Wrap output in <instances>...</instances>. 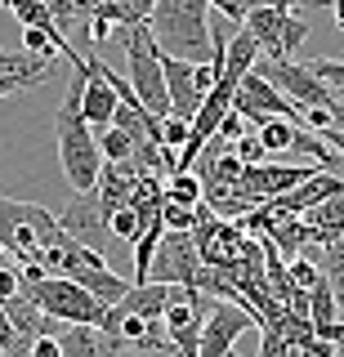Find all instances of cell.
Wrapping results in <instances>:
<instances>
[{
	"label": "cell",
	"mask_w": 344,
	"mask_h": 357,
	"mask_svg": "<svg viewBox=\"0 0 344 357\" xmlns=\"http://www.w3.org/2000/svg\"><path fill=\"white\" fill-rule=\"evenodd\" d=\"M161 67H165V89H170V112H174V116H188V121H193L197 107L206 103L202 85H197V63L161 54Z\"/></svg>",
	"instance_id": "obj_10"
},
{
	"label": "cell",
	"mask_w": 344,
	"mask_h": 357,
	"mask_svg": "<svg viewBox=\"0 0 344 357\" xmlns=\"http://www.w3.org/2000/svg\"><path fill=\"white\" fill-rule=\"evenodd\" d=\"M331 18H336V27L344 31V0H331Z\"/></svg>",
	"instance_id": "obj_35"
},
{
	"label": "cell",
	"mask_w": 344,
	"mask_h": 357,
	"mask_svg": "<svg viewBox=\"0 0 344 357\" xmlns=\"http://www.w3.org/2000/svg\"><path fill=\"white\" fill-rule=\"evenodd\" d=\"M210 9H215V14H224L228 22H246V5H241V0H210Z\"/></svg>",
	"instance_id": "obj_31"
},
{
	"label": "cell",
	"mask_w": 344,
	"mask_h": 357,
	"mask_svg": "<svg viewBox=\"0 0 344 357\" xmlns=\"http://www.w3.org/2000/svg\"><path fill=\"white\" fill-rule=\"evenodd\" d=\"M31 85H40L36 76H23V72H0V98L18 94V89H31Z\"/></svg>",
	"instance_id": "obj_29"
},
{
	"label": "cell",
	"mask_w": 344,
	"mask_h": 357,
	"mask_svg": "<svg viewBox=\"0 0 344 357\" xmlns=\"http://www.w3.org/2000/svg\"><path fill=\"white\" fill-rule=\"evenodd\" d=\"M188 134H193V121H188V116H174V112H170V116H161V148L165 152L184 148ZM174 161H179V156H174Z\"/></svg>",
	"instance_id": "obj_23"
},
{
	"label": "cell",
	"mask_w": 344,
	"mask_h": 357,
	"mask_svg": "<svg viewBox=\"0 0 344 357\" xmlns=\"http://www.w3.org/2000/svg\"><path fill=\"white\" fill-rule=\"evenodd\" d=\"M59 344H63V357H107L112 353L98 326H68L59 335Z\"/></svg>",
	"instance_id": "obj_14"
},
{
	"label": "cell",
	"mask_w": 344,
	"mask_h": 357,
	"mask_svg": "<svg viewBox=\"0 0 344 357\" xmlns=\"http://www.w3.org/2000/svg\"><path fill=\"white\" fill-rule=\"evenodd\" d=\"M299 121H304V126H308V130H317V134H327L331 126H336V112H331V107H304V116H299Z\"/></svg>",
	"instance_id": "obj_28"
},
{
	"label": "cell",
	"mask_w": 344,
	"mask_h": 357,
	"mask_svg": "<svg viewBox=\"0 0 344 357\" xmlns=\"http://www.w3.org/2000/svg\"><path fill=\"white\" fill-rule=\"evenodd\" d=\"M85 76H90V59L72 63L68 94H63L59 112H54V143H59V161H63V174H68L72 192H90V188H98V174H103L98 134H94L90 121H85V112H81Z\"/></svg>",
	"instance_id": "obj_1"
},
{
	"label": "cell",
	"mask_w": 344,
	"mask_h": 357,
	"mask_svg": "<svg viewBox=\"0 0 344 357\" xmlns=\"http://www.w3.org/2000/svg\"><path fill=\"white\" fill-rule=\"evenodd\" d=\"M250 326H255V308L232 304V299H215L202 321V353L197 357H228Z\"/></svg>",
	"instance_id": "obj_8"
},
{
	"label": "cell",
	"mask_w": 344,
	"mask_h": 357,
	"mask_svg": "<svg viewBox=\"0 0 344 357\" xmlns=\"http://www.w3.org/2000/svg\"><path fill=\"white\" fill-rule=\"evenodd\" d=\"M322 139H327V143H331V148H336V152L344 156V130H336V126H331L327 134H322Z\"/></svg>",
	"instance_id": "obj_34"
},
{
	"label": "cell",
	"mask_w": 344,
	"mask_h": 357,
	"mask_svg": "<svg viewBox=\"0 0 344 357\" xmlns=\"http://www.w3.org/2000/svg\"><path fill=\"white\" fill-rule=\"evenodd\" d=\"M336 308H340V299H336V286L327 282V273H322V282L317 286H308V317H313V326H331L336 321Z\"/></svg>",
	"instance_id": "obj_15"
},
{
	"label": "cell",
	"mask_w": 344,
	"mask_h": 357,
	"mask_svg": "<svg viewBox=\"0 0 344 357\" xmlns=\"http://www.w3.org/2000/svg\"><path fill=\"white\" fill-rule=\"evenodd\" d=\"M331 112H336V130H344V103H336Z\"/></svg>",
	"instance_id": "obj_36"
},
{
	"label": "cell",
	"mask_w": 344,
	"mask_h": 357,
	"mask_svg": "<svg viewBox=\"0 0 344 357\" xmlns=\"http://www.w3.org/2000/svg\"><path fill=\"white\" fill-rule=\"evenodd\" d=\"M0 357H14V353H9V349H0Z\"/></svg>",
	"instance_id": "obj_39"
},
{
	"label": "cell",
	"mask_w": 344,
	"mask_h": 357,
	"mask_svg": "<svg viewBox=\"0 0 344 357\" xmlns=\"http://www.w3.org/2000/svg\"><path fill=\"white\" fill-rule=\"evenodd\" d=\"M31 357H63V344L54 340V335H40V340L31 344Z\"/></svg>",
	"instance_id": "obj_32"
},
{
	"label": "cell",
	"mask_w": 344,
	"mask_h": 357,
	"mask_svg": "<svg viewBox=\"0 0 344 357\" xmlns=\"http://www.w3.org/2000/svg\"><path fill=\"white\" fill-rule=\"evenodd\" d=\"M286 277H291V286H295V290H308V286H317V282H322V264H313V259H291Z\"/></svg>",
	"instance_id": "obj_24"
},
{
	"label": "cell",
	"mask_w": 344,
	"mask_h": 357,
	"mask_svg": "<svg viewBox=\"0 0 344 357\" xmlns=\"http://www.w3.org/2000/svg\"><path fill=\"white\" fill-rule=\"evenodd\" d=\"M286 14H291V9L260 5V9H250V14H246V22H241V27H250V36L260 40L264 59H286V54H282V27H286Z\"/></svg>",
	"instance_id": "obj_12"
},
{
	"label": "cell",
	"mask_w": 344,
	"mask_h": 357,
	"mask_svg": "<svg viewBox=\"0 0 344 357\" xmlns=\"http://www.w3.org/2000/svg\"><path fill=\"white\" fill-rule=\"evenodd\" d=\"M117 40L126 45V72L130 85H135L139 103L152 112V116H170V89H165V67H161V50L152 40L148 22H135V27H117Z\"/></svg>",
	"instance_id": "obj_3"
},
{
	"label": "cell",
	"mask_w": 344,
	"mask_h": 357,
	"mask_svg": "<svg viewBox=\"0 0 344 357\" xmlns=\"http://www.w3.org/2000/svg\"><path fill=\"white\" fill-rule=\"evenodd\" d=\"M59 223L72 232L81 245H90V250H98V255H107V245L117 241V232H112V210L103 206V197L94 192H76L72 201H68V210L59 215Z\"/></svg>",
	"instance_id": "obj_7"
},
{
	"label": "cell",
	"mask_w": 344,
	"mask_h": 357,
	"mask_svg": "<svg viewBox=\"0 0 344 357\" xmlns=\"http://www.w3.org/2000/svg\"><path fill=\"white\" fill-rule=\"evenodd\" d=\"M295 357H322V353H313V349H295Z\"/></svg>",
	"instance_id": "obj_37"
},
{
	"label": "cell",
	"mask_w": 344,
	"mask_h": 357,
	"mask_svg": "<svg viewBox=\"0 0 344 357\" xmlns=\"http://www.w3.org/2000/svg\"><path fill=\"white\" fill-rule=\"evenodd\" d=\"M246 126H250V121H246V116H241V112H237V107H232V112H228V116H224V126H219V139H224V143H237V139H241V134H246Z\"/></svg>",
	"instance_id": "obj_30"
},
{
	"label": "cell",
	"mask_w": 344,
	"mask_h": 357,
	"mask_svg": "<svg viewBox=\"0 0 344 357\" xmlns=\"http://www.w3.org/2000/svg\"><path fill=\"white\" fill-rule=\"evenodd\" d=\"M117 107H121V94L117 85L107 81L103 72V59H90V76H85V94H81V112L94 130H107L117 121Z\"/></svg>",
	"instance_id": "obj_9"
},
{
	"label": "cell",
	"mask_w": 344,
	"mask_h": 357,
	"mask_svg": "<svg viewBox=\"0 0 344 357\" xmlns=\"http://www.w3.org/2000/svg\"><path fill=\"white\" fill-rule=\"evenodd\" d=\"M336 357H344V349H340V353H336Z\"/></svg>",
	"instance_id": "obj_40"
},
{
	"label": "cell",
	"mask_w": 344,
	"mask_h": 357,
	"mask_svg": "<svg viewBox=\"0 0 344 357\" xmlns=\"http://www.w3.org/2000/svg\"><path fill=\"white\" fill-rule=\"evenodd\" d=\"M98 148H103V161H135V139L117 126H107L98 134Z\"/></svg>",
	"instance_id": "obj_20"
},
{
	"label": "cell",
	"mask_w": 344,
	"mask_h": 357,
	"mask_svg": "<svg viewBox=\"0 0 344 357\" xmlns=\"http://www.w3.org/2000/svg\"><path fill=\"white\" fill-rule=\"evenodd\" d=\"M5 255H9V250H5V245H0V264H5Z\"/></svg>",
	"instance_id": "obj_38"
},
{
	"label": "cell",
	"mask_w": 344,
	"mask_h": 357,
	"mask_svg": "<svg viewBox=\"0 0 344 357\" xmlns=\"http://www.w3.org/2000/svg\"><path fill=\"white\" fill-rule=\"evenodd\" d=\"M264 59V50H260V40L250 36V27H232V36H228V54H224V81L232 85H241V76L255 72V63Z\"/></svg>",
	"instance_id": "obj_13"
},
{
	"label": "cell",
	"mask_w": 344,
	"mask_h": 357,
	"mask_svg": "<svg viewBox=\"0 0 344 357\" xmlns=\"http://www.w3.org/2000/svg\"><path fill=\"white\" fill-rule=\"evenodd\" d=\"M206 268L202 259V245H197L193 232H170L165 228V237L157 245V255H152V273L148 282H165V286H197V273Z\"/></svg>",
	"instance_id": "obj_6"
},
{
	"label": "cell",
	"mask_w": 344,
	"mask_h": 357,
	"mask_svg": "<svg viewBox=\"0 0 344 357\" xmlns=\"http://www.w3.org/2000/svg\"><path fill=\"white\" fill-rule=\"evenodd\" d=\"M317 335H327L331 344H340V349H344V321H331V326H322Z\"/></svg>",
	"instance_id": "obj_33"
},
{
	"label": "cell",
	"mask_w": 344,
	"mask_h": 357,
	"mask_svg": "<svg viewBox=\"0 0 344 357\" xmlns=\"http://www.w3.org/2000/svg\"><path fill=\"white\" fill-rule=\"evenodd\" d=\"M148 27L161 54L210 63V0H157Z\"/></svg>",
	"instance_id": "obj_2"
},
{
	"label": "cell",
	"mask_w": 344,
	"mask_h": 357,
	"mask_svg": "<svg viewBox=\"0 0 344 357\" xmlns=\"http://www.w3.org/2000/svg\"><path fill=\"white\" fill-rule=\"evenodd\" d=\"M255 357H295V344L286 340V335H277V331H264L260 353H255Z\"/></svg>",
	"instance_id": "obj_26"
},
{
	"label": "cell",
	"mask_w": 344,
	"mask_h": 357,
	"mask_svg": "<svg viewBox=\"0 0 344 357\" xmlns=\"http://www.w3.org/2000/svg\"><path fill=\"white\" fill-rule=\"evenodd\" d=\"M14 295H23V268L0 264V304H5V299H14Z\"/></svg>",
	"instance_id": "obj_27"
},
{
	"label": "cell",
	"mask_w": 344,
	"mask_h": 357,
	"mask_svg": "<svg viewBox=\"0 0 344 357\" xmlns=\"http://www.w3.org/2000/svg\"><path fill=\"white\" fill-rule=\"evenodd\" d=\"M143 228H148V223H143V215H139L135 206L112 210V232H117V241H130V245H135V241L143 237Z\"/></svg>",
	"instance_id": "obj_21"
},
{
	"label": "cell",
	"mask_w": 344,
	"mask_h": 357,
	"mask_svg": "<svg viewBox=\"0 0 344 357\" xmlns=\"http://www.w3.org/2000/svg\"><path fill=\"white\" fill-rule=\"evenodd\" d=\"M304 40H308V18L291 9V14H286V27H282V54L295 59V54L304 50Z\"/></svg>",
	"instance_id": "obj_22"
},
{
	"label": "cell",
	"mask_w": 344,
	"mask_h": 357,
	"mask_svg": "<svg viewBox=\"0 0 344 357\" xmlns=\"http://www.w3.org/2000/svg\"><path fill=\"white\" fill-rule=\"evenodd\" d=\"M304 232H308V245H317V250L331 245V241H340L344 237V192L327 197L313 210H304Z\"/></svg>",
	"instance_id": "obj_11"
},
{
	"label": "cell",
	"mask_w": 344,
	"mask_h": 357,
	"mask_svg": "<svg viewBox=\"0 0 344 357\" xmlns=\"http://www.w3.org/2000/svg\"><path fill=\"white\" fill-rule=\"evenodd\" d=\"M295 126L299 121H291V116H269L264 126H255V134H260V143L269 152H291L295 148Z\"/></svg>",
	"instance_id": "obj_16"
},
{
	"label": "cell",
	"mask_w": 344,
	"mask_h": 357,
	"mask_svg": "<svg viewBox=\"0 0 344 357\" xmlns=\"http://www.w3.org/2000/svg\"><path fill=\"white\" fill-rule=\"evenodd\" d=\"M5 5H9V14L23 22V27H59L45 0H5Z\"/></svg>",
	"instance_id": "obj_19"
},
{
	"label": "cell",
	"mask_w": 344,
	"mask_h": 357,
	"mask_svg": "<svg viewBox=\"0 0 344 357\" xmlns=\"http://www.w3.org/2000/svg\"><path fill=\"white\" fill-rule=\"evenodd\" d=\"M23 290L54 321H68V326H103L107 308H112V304H103L94 290H85L81 282H72V277H63V273H50L45 282L23 286Z\"/></svg>",
	"instance_id": "obj_4"
},
{
	"label": "cell",
	"mask_w": 344,
	"mask_h": 357,
	"mask_svg": "<svg viewBox=\"0 0 344 357\" xmlns=\"http://www.w3.org/2000/svg\"><path fill=\"white\" fill-rule=\"evenodd\" d=\"M232 152H237L246 165H264V161H269V148L260 143V134H241V139L232 143Z\"/></svg>",
	"instance_id": "obj_25"
},
{
	"label": "cell",
	"mask_w": 344,
	"mask_h": 357,
	"mask_svg": "<svg viewBox=\"0 0 344 357\" xmlns=\"http://www.w3.org/2000/svg\"><path fill=\"white\" fill-rule=\"evenodd\" d=\"M317 264H322V273H327V282L336 286V299H340V308H344V237L331 241V245H322Z\"/></svg>",
	"instance_id": "obj_18"
},
{
	"label": "cell",
	"mask_w": 344,
	"mask_h": 357,
	"mask_svg": "<svg viewBox=\"0 0 344 357\" xmlns=\"http://www.w3.org/2000/svg\"><path fill=\"white\" fill-rule=\"evenodd\" d=\"M255 67H260V72L269 76V81L282 89V94L291 98L299 112H304V107H336L340 103L336 89L322 81L308 63H295V59H260Z\"/></svg>",
	"instance_id": "obj_5"
},
{
	"label": "cell",
	"mask_w": 344,
	"mask_h": 357,
	"mask_svg": "<svg viewBox=\"0 0 344 357\" xmlns=\"http://www.w3.org/2000/svg\"><path fill=\"white\" fill-rule=\"evenodd\" d=\"M202 192H206V183H202V174H193V170H174L170 183H165V197L184 201V206H202Z\"/></svg>",
	"instance_id": "obj_17"
}]
</instances>
